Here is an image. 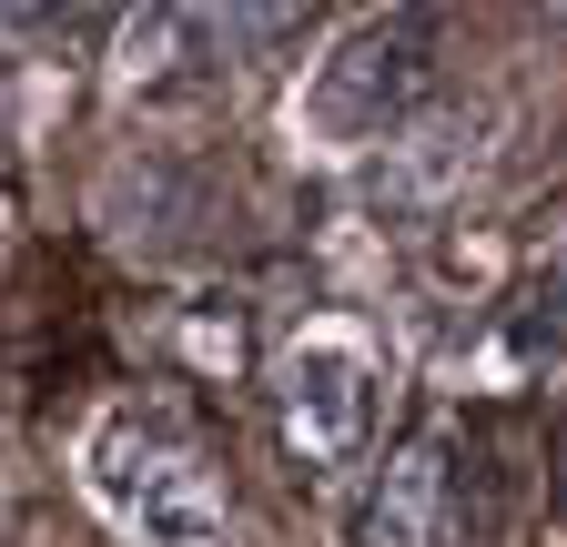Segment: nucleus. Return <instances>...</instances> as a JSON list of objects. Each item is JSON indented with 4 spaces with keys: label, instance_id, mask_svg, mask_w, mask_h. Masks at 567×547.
<instances>
[{
    "label": "nucleus",
    "instance_id": "obj_2",
    "mask_svg": "<svg viewBox=\"0 0 567 547\" xmlns=\"http://www.w3.org/2000/svg\"><path fill=\"white\" fill-rule=\"evenodd\" d=\"M375 385H385V355H375V334L344 324V314H315L295 345L264 365L274 436H284V456H295V476L334 487V476L365 456V436H375Z\"/></svg>",
    "mask_w": 567,
    "mask_h": 547
},
{
    "label": "nucleus",
    "instance_id": "obj_6",
    "mask_svg": "<svg viewBox=\"0 0 567 547\" xmlns=\"http://www.w3.org/2000/svg\"><path fill=\"white\" fill-rule=\"evenodd\" d=\"M547 365H567V285L507 305V324H496V375L507 385H537Z\"/></svg>",
    "mask_w": 567,
    "mask_h": 547
},
{
    "label": "nucleus",
    "instance_id": "obj_7",
    "mask_svg": "<svg viewBox=\"0 0 567 547\" xmlns=\"http://www.w3.org/2000/svg\"><path fill=\"white\" fill-rule=\"evenodd\" d=\"M11 203H21V193H11V173H0V224H11Z\"/></svg>",
    "mask_w": 567,
    "mask_h": 547
},
{
    "label": "nucleus",
    "instance_id": "obj_5",
    "mask_svg": "<svg viewBox=\"0 0 567 547\" xmlns=\"http://www.w3.org/2000/svg\"><path fill=\"white\" fill-rule=\"evenodd\" d=\"M244 41V21H213V11H142L132 31H122V72L142 82V92H183V82H203L213 61H224Z\"/></svg>",
    "mask_w": 567,
    "mask_h": 547
},
{
    "label": "nucleus",
    "instance_id": "obj_1",
    "mask_svg": "<svg viewBox=\"0 0 567 547\" xmlns=\"http://www.w3.org/2000/svg\"><path fill=\"white\" fill-rule=\"evenodd\" d=\"M82 476L112 507V527L142 547H234V487L203 426L173 416L163 395H112L82 436Z\"/></svg>",
    "mask_w": 567,
    "mask_h": 547
},
{
    "label": "nucleus",
    "instance_id": "obj_4",
    "mask_svg": "<svg viewBox=\"0 0 567 547\" xmlns=\"http://www.w3.org/2000/svg\"><path fill=\"white\" fill-rule=\"evenodd\" d=\"M476 507H466V456L446 426H415L385 446L365 507H354V547H466Z\"/></svg>",
    "mask_w": 567,
    "mask_h": 547
},
{
    "label": "nucleus",
    "instance_id": "obj_3",
    "mask_svg": "<svg viewBox=\"0 0 567 547\" xmlns=\"http://www.w3.org/2000/svg\"><path fill=\"white\" fill-rule=\"evenodd\" d=\"M425 82H436V21H425V11L354 21V31L315 61V82H305V122L324 132L334 153H365V143L395 153V132L415 122Z\"/></svg>",
    "mask_w": 567,
    "mask_h": 547
}]
</instances>
